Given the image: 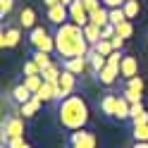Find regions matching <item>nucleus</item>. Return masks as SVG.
Segmentation results:
<instances>
[{"label": "nucleus", "mask_w": 148, "mask_h": 148, "mask_svg": "<svg viewBox=\"0 0 148 148\" xmlns=\"http://www.w3.org/2000/svg\"><path fill=\"white\" fill-rule=\"evenodd\" d=\"M132 136H134V141L148 143V124H132Z\"/></svg>", "instance_id": "5701e85b"}, {"label": "nucleus", "mask_w": 148, "mask_h": 148, "mask_svg": "<svg viewBox=\"0 0 148 148\" xmlns=\"http://www.w3.org/2000/svg\"><path fill=\"white\" fill-rule=\"evenodd\" d=\"M110 41H112V48H115V50H122V48H124V38H122V36H117V34H115Z\"/></svg>", "instance_id": "e433bc0d"}, {"label": "nucleus", "mask_w": 148, "mask_h": 148, "mask_svg": "<svg viewBox=\"0 0 148 148\" xmlns=\"http://www.w3.org/2000/svg\"><path fill=\"white\" fill-rule=\"evenodd\" d=\"M38 108H41V100L34 96L31 100H26L24 105H19V115H24V117H34L36 112H38Z\"/></svg>", "instance_id": "412c9836"}, {"label": "nucleus", "mask_w": 148, "mask_h": 148, "mask_svg": "<svg viewBox=\"0 0 148 148\" xmlns=\"http://www.w3.org/2000/svg\"><path fill=\"white\" fill-rule=\"evenodd\" d=\"M12 7H14V0H0V17L5 19V17L12 12Z\"/></svg>", "instance_id": "2f4dec72"}, {"label": "nucleus", "mask_w": 148, "mask_h": 148, "mask_svg": "<svg viewBox=\"0 0 148 148\" xmlns=\"http://www.w3.org/2000/svg\"><path fill=\"white\" fill-rule=\"evenodd\" d=\"M12 136H24V122L17 115H10L3 122V143H7V138Z\"/></svg>", "instance_id": "20e7f679"}, {"label": "nucleus", "mask_w": 148, "mask_h": 148, "mask_svg": "<svg viewBox=\"0 0 148 148\" xmlns=\"http://www.w3.org/2000/svg\"><path fill=\"white\" fill-rule=\"evenodd\" d=\"M36 74H41V67L29 58V60L24 62V77H36Z\"/></svg>", "instance_id": "c85d7f7f"}, {"label": "nucleus", "mask_w": 148, "mask_h": 148, "mask_svg": "<svg viewBox=\"0 0 148 148\" xmlns=\"http://www.w3.org/2000/svg\"><path fill=\"white\" fill-rule=\"evenodd\" d=\"M100 3H103L105 7H110V10H112V7H122L127 0H100Z\"/></svg>", "instance_id": "4c0bfd02"}, {"label": "nucleus", "mask_w": 148, "mask_h": 148, "mask_svg": "<svg viewBox=\"0 0 148 148\" xmlns=\"http://www.w3.org/2000/svg\"><path fill=\"white\" fill-rule=\"evenodd\" d=\"M60 3H62V5H67V7H69V5L74 3V0H60Z\"/></svg>", "instance_id": "79ce46f5"}, {"label": "nucleus", "mask_w": 148, "mask_h": 148, "mask_svg": "<svg viewBox=\"0 0 148 148\" xmlns=\"http://www.w3.org/2000/svg\"><path fill=\"white\" fill-rule=\"evenodd\" d=\"M48 22L50 24H55V26H62V24H67V19H69V7L67 5H53V7H48Z\"/></svg>", "instance_id": "0eeeda50"}, {"label": "nucleus", "mask_w": 148, "mask_h": 148, "mask_svg": "<svg viewBox=\"0 0 148 148\" xmlns=\"http://www.w3.org/2000/svg\"><path fill=\"white\" fill-rule=\"evenodd\" d=\"M55 91H58V84H48V81H43V86L36 91V98L41 100V103H55Z\"/></svg>", "instance_id": "f8f14e48"}, {"label": "nucleus", "mask_w": 148, "mask_h": 148, "mask_svg": "<svg viewBox=\"0 0 148 148\" xmlns=\"http://www.w3.org/2000/svg\"><path fill=\"white\" fill-rule=\"evenodd\" d=\"M84 36H86V41H88V45H91V48H93V45L100 41V38H103V29H100V26H96V24H86L84 26Z\"/></svg>", "instance_id": "dca6fc26"}, {"label": "nucleus", "mask_w": 148, "mask_h": 148, "mask_svg": "<svg viewBox=\"0 0 148 148\" xmlns=\"http://www.w3.org/2000/svg\"><path fill=\"white\" fill-rule=\"evenodd\" d=\"M143 112H146L143 103H134V105H132V119H134V117H138V115H143Z\"/></svg>", "instance_id": "c9c22d12"}, {"label": "nucleus", "mask_w": 148, "mask_h": 148, "mask_svg": "<svg viewBox=\"0 0 148 148\" xmlns=\"http://www.w3.org/2000/svg\"><path fill=\"white\" fill-rule=\"evenodd\" d=\"M5 146H7V148H19V146H24V136H12V138H7Z\"/></svg>", "instance_id": "72a5a7b5"}, {"label": "nucleus", "mask_w": 148, "mask_h": 148, "mask_svg": "<svg viewBox=\"0 0 148 148\" xmlns=\"http://www.w3.org/2000/svg\"><path fill=\"white\" fill-rule=\"evenodd\" d=\"M127 100H129V103H141V91H134V88H124V93H122Z\"/></svg>", "instance_id": "7c9ffc66"}, {"label": "nucleus", "mask_w": 148, "mask_h": 148, "mask_svg": "<svg viewBox=\"0 0 148 148\" xmlns=\"http://www.w3.org/2000/svg\"><path fill=\"white\" fill-rule=\"evenodd\" d=\"M10 96H12V100H14L17 105H24L26 100H31V98H34V93H31V91L26 88L24 84H17V86L12 88V93H10Z\"/></svg>", "instance_id": "4468645a"}, {"label": "nucleus", "mask_w": 148, "mask_h": 148, "mask_svg": "<svg viewBox=\"0 0 148 148\" xmlns=\"http://www.w3.org/2000/svg\"><path fill=\"white\" fill-rule=\"evenodd\" d=\"M117 34V29H115V24H108V26H103V38H112V36Z\"/></svg>", "instance_id": "f704fd0d"}, {"label": "nucleus", "mask_w": 148, "mask_h": 148, "mask_svg": "<svg viewBox=\"0 0 148 148\" xmlns=\"http://www.w3.org/2000/svg\"><path fill=\"white\" fill-rule=\"evenodd\" d=\"M31 60H34V62L41 67V72H43L45 67H50V64H53L50 53H45V50H34V53H31Z\"/></svg>", "instance_id": "4be33fe9"}, {"label": "nucleus", "mask_w": 148, "mask_h": 148, "mask_svg": "<svg viewBox=\"0 0 148 148\" xmlns=\"http://www.w3.org/2000/svg\"><path fill=\"white\" fill-rule=\"evenodd\" d=\"M117 77H119V69L117 67H110V64H105V69L98 74V79H100V84H103V86H112Z\"/></svg>", "instance_id": "a211bd4d"}, {"label": "nucleus", "mask_w": 148, "mask_h": 148, "mask_svg": "<svg viewBox=\"0 0 148 148\" xmlns=\"http://www.w3.org/2000/svg\"><path fill=\"white\" fill-rule=\"evenodd\" d=\"M22 84L29 88L31 93H36V91L43 86V77H41V74H36V77H24V81H22Z\"/></svg>", "instance_id": "b1692460"}, {"label": "nucleus", "mask_w": 148, "mask_h": 148, "mask_svg": "<svg viewBox=\"0 0 148 148\" xmlns=\"http://www.w3.org/2000/svg\"><path fill=\"white\" fill-rule=\"evenodd\" d=\"M19 26H24V29H34L36 26V12H34V7H22V12H19Z\"/></svg>", "instance_id": "f3484780"}, {"label": "nucleus", "mask_w": 148, "mask_h": 148, "mask_svg": "<svg viewBox=\"0 0 148 148\" xmlns=\"http://www.w3.org/2000/svg\"><path fill=\"white\" fill-rule=\"evenodd\" d=\"M53 36H55V50L62 58H86L91 50V45L84 36V26H77L74 22L58 26V31Z\"/></svg>", "instance_id": "f257e3e1"}, {"label": "nucleus", "mask_w": 148, "mask_h": 148, "mask_svg": "<svg viewBox=\"0 0 148 148\" xmlns=\"http://www.w3.org/2000/svg\"><path fill=\"white\" fill-rule=\"evenodd\" d=\"M86 67H88V58H64L62 60V69L77 74V77H81L86 72Z\"/></svg>", "instance_id": "1a4fd4ad"}, {"label": "nucleus", "mask_w": 148, "mask_h": 148, "mask_svg": "<svg viewBox=\"0 0 148 148\" xmlns=\"http://www.w3.org/2000/svg\"><path fill=\"white\" fill-rule=\"evenodd\" d=\"M132 148H148V143H143V141H136Z\"/></svg>", "instance_id": "a19ab883"}, {"label": "nucleus", "mask_w": 148, "mask_h": 148, "mask_svg": "<svg viewBox=\"0 0 148 148\" xmlns=\"http://www.w3.org/2000/svg\"><path fill=\"white\" fill-rule=\"evenodd\" d=\"M45 7H53V5H60V0H43Z\"/></svg>", "instance_id": "ea45409f"}, {"label": "nucleus", "mask_w": 148, "mask_h": 148, "mask_svg": "<svg viewBox=\"0 0 148 148\" xmlns=\"http://www.w3.org/2000/svg\"><path fill=\"white\" fill-rule=\"evenodd\" d=\"M88 17H91V24H96V26H100V29H103V26L110 24V7L100 5L98 10H96V12H91Z\"/></svg>", "instance_id": "ddd939ff"}, {"label": "nucleus", "mask_w": 148, "mask_h": 148, "mask_svg": "<svg viewBox=\"0 0 148 148\" xmlns=\"http://www.w3.org/2000/svg\"><path fill=\"white\" fill-rule=\"evenodd\" d=\"M69 148H96V136L86 129H77L69 136Z\"/></svg>", "instance_id": "39448f33"}, {"label": "nucleus", "mask_w": 148, "mask_h": 148, "mask_svg": "<svg viewBox=\"0 0 148 148\" xmlns=\"http://www.w3.org/2000/svg\"><path fill=\"white\" fill-rule=\"evenodd\" d=\"M122 10H124V14H127V19H134V17H138V0H127V3L122 5Z\"/></svg>", "instance_id": "393cba45"}, {"label": "nucleus", "mask_w": 148, "mask_h": 148, "mask_svg": "<svg viewBox=\"0 0 148 148\" xmlns=\"http://www.w3.org/2000/svg\"><path fill=\"white\" fill-rule=\"evenodd\" d=\"M22 38V31L19 26H7V29H3V34H0V48H14L17 43H19Z\"/></svg>", "instance_id": "6e6552de"}, {"label": "nucleus", "mask_w": 148, "mask_h": 148, "mask_svg": "<svg viewBox=\"0 0 148 148\" xmlns=\"http://www.w3.org/2000/svg\"><path fill=\"white\" fill-rule=\"evenodd\" d=\"M29 43L34 50H45V53L55 50V36H50L48 29H43V26H34L29 31Z\"/></svg>", "instance_id": "7ed1b4c3"}, {"label": "nucleus", "mask_w": 148, "mask_h": 148, "mask_svg": "<svg viewBox=\"0 0 148 148\" xmlns=\"http://www.w3.org/2000/svg\"><path fill=\"white\" fill-rule=\"evenodd\" d=\"M100 5H103L100 0H84V7H86V12H88V14H91V12H96Z\"/></svg>", "instance_id": "473e14b6"}, {"label": "nucleus", "mask_w": 148, "mask_h": 148, "mask_svg": "<svg viewBox=\"0 0 148 148\" xmlns=\"http://www.w3.org/2000/svg\"><path fill=\"white\" fill-rule=\"evenodd\" d=\"M117 100H119V96H115V93H108L103 100H100V110H103V115L115 117V112H117Z\"/></svg>", "instance_id": "2eb2a0df"}, {"label": "nucleus", "mask_w": 148, "mask_h": 148, "mask_svg": "<svg viewBox=\"0 0 148 148\" xmlns=\"http://www.w3.org/2000/svg\"><path fill=\"white\" fill-rule=\"evenodd\" d=\"M115 29H117V36H122L124 41H127L129 36L134 34V26H132V19H127V22H122V24H117Z\"/></svg>", "instance_id": "bb28decb"}, {"label": "nucleus", "mask_w": 148, "mask_h": 148, "mask_svg": "<svg viewBox=\"0 0 148 148\" xmlns=\"http://www.w3.org/2000/svg\"><path fill=\"white\" fill-rule=\"evenodd\" d=\"M86 58H88V67H91V72H93L96 77L105 69V64H108V58H105V55H100V53H96L93 48L88 50V55H86Z\"/></svg>", "instance_id": "9b49d317"}, {"label": "nucleus", "mask_w": 148, "mask_h": 148, "mask_svg": "<svg viewBox=\"0 0 148 148\" xmlns=\"http://www.w3.org/2000/svg\"><path fill=\"white\" fill-rule=\"evenodd\" d=\"M146 43H148V36H146Z\"/></svg>", "instance_id": "c03bdc74"}, {"label": "nucleus", "mask_w": 148, "mask_h": 148, "mask_svg": "<svg viewBox=\"0 0 148 148\" xmlns=\"http://www.w3.org/2000/svg\"><path fill=\"white\" fill-rule=\"evenodd\" d=\"M122 22H127V14H124V10L122 7H112L110 10V24H122Z\"/></svg>", "instance_id": "cd10ccee"}, {"label": "nucleus", "mask_w": 148, "mask_h": 148, "mask_svg": "<svg viewBox=\"0 0 148 148\" xmlns=\"http://www.w3.org/2000/svg\"><path fill=\"white\" fill-rule=\"evenodd\" d=\"M69 22H74L77 26H86L91 22V17H88L86 7H84V0H74L69 5Z\"/></svg>", "instance_id": "423d86ee"}, {"label": "nucleus", "mask_w": 148, "mask_h": 148, "mask_svg": "<svg viewBox=\"0 0 148 148\" xmlns=\"http://www.w3.org/2000/svg\"><path fill=\"white\" fill-rule=\"evenodd\" d=\"M60 74H62V69H60V64H50V67H45L43 72H41V77H43V81H48V84H58L60 81Z\"/></svg>", "instance_id": "6ab92c4d"}, {"label": "nucleus", "mask_w": 148, "mask_h": 148, "mask_svg": "<svg viewBox=\"0 0 148 148\" xmlns=\"http://www.w3.org/2000/svg\"><path fill=\"white\" fill-rule=\"evenodd\" d=\"M119 77H124V79L138 77V60L134 58V55H124V58H122V64H119Z\"/></svg>", "instance_id": "9d476101"}, {"label": "nucleus", "mask_w": 148, "mask_h": 148, "mask_svg": "<svg viewBox=\"0 0 148 148\" xmlns=\"http://www.w3.org/2000/svg\"><path fill=\"white\" fill-rule=\"evenodd\" d=\"M93 50L96 53H100V55H105V58H108V55L110 53H112L115 48H112V41H108V38H100L96 45H93Z\"/></svg>", "instance_id": "a878e982"}, {"label": "nucleus", "mask_w": 148, "mask_h": 148, "mask_svg": "<svg viewBox=\"0 0 148 148\" xmlns=\"http://www.w3.org/2000/svg\"><path fill=\"white\" fill-rule=\"evenodd\" d=\"M124 88H134V91H141V93H143L146 84H143L141 77H132V79H127V86H124Z\"/></svg>", "instance_id": "c756f323"}, {"label": "nucleus", "mask_w": 148, "mask_h": 148, "mask_svg": "<svg viewBox=\"0 0 148 148\" xmlns=\"http://www.w3.org/2000/svg\"><path fill=\"white\" fill-rule=\"evenodd\" d=\"M117 119H132V103L124 98V96H119L117 100V112H115Z\"/></svg>", "instance_id": "aec40b11"}, {"label": "nucleus", "mask_w": 148, "mask_h": 148, "mask_svg": "<svg viewBox=\"0 0 148 148\" xmlns=\"http://www.w3.org/2000/svg\"><path fill=\"white\" fill-rule=\"evenodd\" d=\"M58 119L64 129L69 132H77V129H84L88 122V108L84 103L81 96H69L64 98L62 103H58Z\"/></svg>", "instance_id": "f03ea898"}, {"label": "nucleus", "mask_w": 148, "mask_h": 148, "mask_svg": "<svg viewBox=\"0 0 148 148\" xmlns=\"http://www.w3.org/2000/svg\"><path fill=\"white\" fill-rule=\"evenodd\" d=\"M19 148H31V146H29V143H24V146H19Z\"/></svg>", "instance_id": "37998d69"}, {"label": "nucleus", "mask_w": 148, "mask_h": 148, "mask_svg": "<svg viewBox=\"0 0 148 148\" xmlns=\"http://www.w3.org/2000/svg\"><path fill=\"white\" fill-rule=\"evenodd\" d=\"M132 124H148V112H143V115L134 117V119H132Z\"/></svg>", "instance_id": "58836bf2"}]
</instances>
